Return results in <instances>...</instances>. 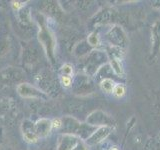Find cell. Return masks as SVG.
Segmentation results:
<instances>
[{
	"label": "cell",
	"mask_w": 160,
	"mask_h": 150,
	"mask_svg": "<svg viewBox=\"0 0 160 150\" xmlns=\"http://www.w3.org/2000/svg\"><path fill=\"white\" fill-rule=\"evenodd\" d=\"M0 7H1V4H0Z\"/></svg>",
	"instance_id": "cell-22"
},
{
	"label": "cell",
	"mask_w": 160,
	"mask_h": 150,
	"mask_svg": "<svg viewBox=\"0 0 160 150\" xmlns=\"http://www.w3.org/2000/svg\"><path fill=\"white\" fill-rule=\"evenodd\" d=\"M35 81L38 85V88L45 94L54 95L57 91V83L53 78V75L47 69H42L35 77Z\"/></svg>",
	"instance_id": "cell-3"
},
{
	"label": "cell",
	"mask_w": 160,
	"mask_h": 150,
	"mask_svg": "<svg viewBox=\"0 0 160 150\" xmlns=\"http://www.w3.org/2000/svg\"><path fill=\"white\" fill-rule=\"evenodd\" d=\"M57 150H88V145L73 134H61L58 137Z\"/></svg>",
	"instance_id": "cell-2"
},
{
	"label": "cell",
	"mask_w": 160,
	"mask_h": 150,
	"mask_svg": "<svg viewBox=\"0 0 160 150\" xmlns=\"http://www.w3.org/2000/svg\"><path fill=\"white\" fill-rule=\"evenodd\" d=\"M21 131L23 138L26 142L35 143L39 140L38 135L35 131V124L30 119H25L21 124Z\"/></svg>",
	"instance_id": "cell-8"
},
{
	"label": "cell",
	"mask_w": 160,
	"mask_h": 150,
	"mask_svg": "<svg viewBox=\"0 0 160 150\" xmlns=\"http://www.w3.org/2000/svg\"><path fill=\"white\" fill-rule=\"evenodd\" d=\"M26 77V74L23 69L19 67H6L0 71V81L4 84H15L22 83Z\"/></svg>",
	"instance_id": "cell-4"
},
{
	"label": "cell",
	"mask_w": 160,
	"mask_h": 150,
	"mask_svg": "<svg viewBox=\"0 0 160 150\" xmlns=\"http://www.w3.org/2000/svg\"><path fill=\"white\" fill-rule=\"evenodd\" d=\"M109 131H110V128L107 127V126H104V127H101L99 128L97 131H95L94 133H92L90 135V137L87 139V145H93V144H96L98 142H100L103 138H105L109 134Z\"/></svg>",
	"instance_id": "cell-11"
},
{
	"label": "cell",
	"mask_w": 160,
	"mask_h": 150,
	"mask_svg": "<svg viewBox=\"0 0 160 150\" xmlns=\"http://www.w3.org/2000/svg\"><path fill=\"white\" fill-rule=\"evenodd\" d=\"M35 124V131L38 135L39 139L47 137L48 135L52 131V126H51V120L48 118H40Z\"/></svg>",
	"instance_id": "cell-9"
},
{
	"label": "cell",
	"mask_w": 160,
	"mask_h": 150,
	"mask_svg": "<svg viewBox=\"0 0 160 150\" xmlns=\"http://www.w3.org/2000/svg\"><path fill=\"white\" fill-rule=\"evenodd\" d=\"M115 85H116V84L114 83V81L112 79L105 78V79L102 80L101 83H100V87H101V89L105 93H112Z\"/></svg>",
	"instance_id": "cell-12"
},
{
	"label": "cell",
	"mask_w": 160,
	"mask_h": 150,
	"mask_svg": "<svg viewBox=\"0 0 160 150\" xmlns=\"http://www.w3.org/2000/svg\"><path fill=\"white\" fill-rule=\"evenodd\" d=\"M36 21L38 23V32L37 38L38 42L43 48L47 58L51 63L55 61V39L53 34L48 28L46 17L43 14L38 13L36 15Z\"/></svg>",
	"instance_id": "cell-1"
},
{
	"label": "cell",
	"mask_w": 160,
	"mask_h": 150,
	"mask_svg": "<svg viewBox=\"0 0 160 150\" xmlns=\"http://www.w3.org/2000/svg\"><path fill=\"white\" fill-rule=\"evenodd\" d=\"M52 130H59L62 128V120L61 118H54L51 120Z\"/></svg>",
	"instance_id": "cell-17"
},
{
	"label": "cell",
	"mask_w": 160,
	"mask_h": 150,
	"mask_svg": "<svg viewBox=\"0 0 160 150\" xmlns=\"http://www.w3.org/2000/svg\"><path fill=\"white\" fill-rule=\"evenodd\" d=\"M27 2H24V1H12L11 2V6L13 8V10L15 12H17L18 10H20L22 7H24L26 5Z\"/></svg>",
	"instance_id": "cell-18"
},
{
	"label": "cell",
	"mask_w": 160,
	"mask_h": 150,
	"mask_svg": "<svg viewBox=\"0 0 160 150\" xmlns=\"http://www.w3.org/2000/svg\"><path fill=\"white\" fill-rule=\"evenodd\" d=\"M39 9L41 11V14L50 15V16L56 17L59 10H58V4L55 1H42L41 4L39 3Z\"/></svg>",
	"instance_id": "cell-10"
},
{
	"label": "cell",
	"mask_w": 160,
	"mask_h": 150,
	"mask_svg": "<svg viewBox=\"0 0 160 150\" xmlns=\"http://www.w3.org/2000/svg\"><path fill=\"white\" fill-rule=\"evenodd\" d=\"M17 93L21 96L22 98H27V99H35V100H44L46 101L48 100L49 96L47 94H45L43 91H41L38 87H35L33 85L22 82L17 85L16 87Z\"/></svg>",
	"instance_id": "cell-5"
},
{
	"label": "cell",
	"mask_w": 160,
	"mask_h": 150,
	"mask_svg": "<svg viewBox=\"0 0 160 150\" xmlns=\"http://www.w3.org/2000/svg\"><path fill=\"white\" fill-rule=\"evenodd\" d=\"M10 48V40L8 36H2L0 38V56L6 54Z\"/></svg>",
	"instance_id": "cell-13"
},
{
	"label": "cell",
	"mask_w": 160,
	"mask_h": 150,
	"mask_svg": "<svg viewBox=\"0 0 160 150\" xmlns=\"http://www.w3.org/2000/svg\"><path fill=\"white\" fill-rule=\"evenodd\" d=\"M125 92H126V88L123 84H116L115 85V87L113 89V94L115 95L116 97H122L125 95Z\"/></svg>",
	"instance_id": "cell-15"
},
{
	"label": "cell",
	"mask_w": 160,
	"mask_h": 150,
	"mask_svg": "<svg viewBox=\"0 0 160 150\" xmlns=\"http://www.w3.org/2000/svg\"><path fill=\"white\" fill-rule=\"evenodd\" d=\"M111 65L113 66V69H114V71L116 72L118 75L120 74H122L123 72V70H122V67H121V65H120L119 62H117L116 60H113V61L111 62Z\"/></svg>",
	"instance_id": "cell-19"
},
{
	"label": "cell",
	"mask_w": 160,
	"mask_h": 150,
	"mask_svg": "<svg viewBox=\"0 0 160 150\" xmlns=\"http://www.w3.org/2000/svg\"><path fill=\"white\" fill-rule=\"evenodd\" d=\"M16 16L20 31L24 33H28L30 31L33 32V17L30 7L27 4L20 10H18L16 12Z\"/></svg>",
	"instance_id": "cell-6"
},
{
	"label": "cell",
	"mask_w": 160,
	"mask_h": 150,
	"mask_svg": "<svg viewBox=\"0 0 160 150\" xmlns=\"http://www.w3.org/2000/svg\"><path fill=\"white\" fill-rule=\"evenodd\" d=\"M59 81H60V84H61L63 87L68 88V87H70L72 85V77H69V76H60Z\"/></svg>",
	"instance_id": "cell-16"
},
{
	"label": "cell",
	"mask_w": 160,
	"mask_h": 150,
	"mask_svg": "<svg viewBox=\"0 0 160 150\" xmlns=\"http://www.w3.org/2000/svg\"><path fill=\"white\" fill-rule=\"evenodd\" d=\"M109 150H118V149H117L116 147H111V148H110Z\"/></svg>",
	"instance_id": "cell-21"
},
{
	"label": "cell",
	"mask_w": 160,
	"mask_h": 150,
	"mask_svg": "<svg viewBox=\"0 0 160 150\" xmlns=\"http://www.w3.org/2000/svg\"><path fill=\"white\" fill-rule=\"evenodd\" d=\"M88 43L90 45H92V46H95V45L98 44V36L96 33H92L88 37Z\"/></svg>",
	"instance_id": "cell-20"
},
{
	"label": "cell",
	"mask_w": 160,
	"mask_h": 150,
	"mask_svg": "<svg viewBox=\"0 0 160 150\" xmlns=\"http://www.w3.org/2000/svg\"><path fill=\"white\" fill-rule=\"evenodd\" d=\"M60 76H73V66L69 63L63 64L60 68Z\"/></svg>",
	"instance_id": "cell-14"
},
{
	"label": "cell",
	"mask_w": 160,
	"mask_h": 150,
	"mask_svg": "<svg viewBox=\"0 0 160 150\" xmlns=\"http://www.w3.org/2000/svg\"><path fill=\"white\" fill-rule=\"evenodd\" d=\"M22 59L25 66H35L40 60V53L38 48L35 45H27L23 50Z\"/></svg>",
	"instance_id": "cell-7"
}]
</instances>
